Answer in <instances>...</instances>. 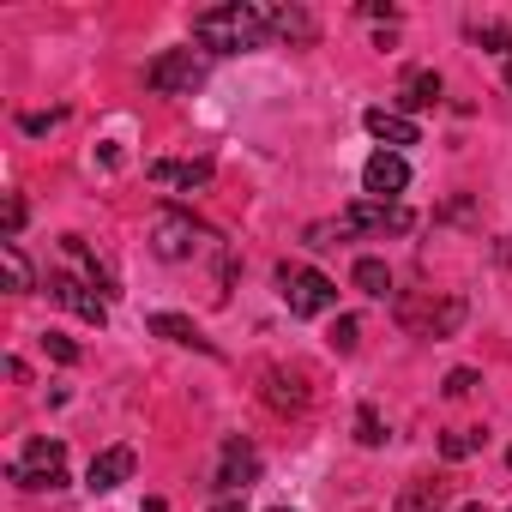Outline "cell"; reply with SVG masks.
Listing matches in <instances>:
<instances>
[{"instance_id": "6da1fadb", "label": "cell", "mask_w": 512, "mask_h": 512, "mask_svg": "<svg viewBox=\"0 0 512 512\" xmlns=\"http://www.w3.org/2000/svg\"><path fill=\"white\" fill-rule=\"evenodd\" d=\"M193 43L205 55H247L272 43V7L260 0H229V7H205L193 13Z\"/></svg>"}, {"instance_id": "52a82bcc", "label": "cell", "mask_w": 512, "mask_h": 512, "mask_svg": "<svg viewBox=\"0 0 512 512\" xmlns=\"http://www.w3.org/2000/svg\"><path fill=\"white\" fill-rule=\"evenodd\" d=\"M49 296H55L67 314H79L85 326H109V296L91 290L79 272H49Z\"/></svg>"}, {"instance_id": "4dcf8cb0", "label": "cell", "mask_w": 512, "mask_h": 512, "mask_svg": "<svg viewBox=\"0 0 512 512\" xmlns=\"http://www.w3.org/2000/svg\"><path fill=\"white\" fill-rule=\"evenodd\" d=\"M506 91H512V67H506Z\"/></svg>"}, {"instance_id": "9a60e30c", "label": "cell", "mask_w": 512, "mask_h": 512, "mask_svg": "<svg viewBox=\"0 0 512 512\" xmlns=\"http://www.w3.org/2000/svg\"><path fill=\"white\" fill-rule=\"evenodd\" d=\"M428 103H440V73H428V67L404 73V91H398V115H410V109H428Z\"/></svg>"}, {"instance_id": "d6a6232c", "label": "cell", "mask_w": 512, "mask_h": 512, "mask_svg": "<svg viewBox=\"0 0 512 512\" xmlns=\"http://www.w3.org/2000/svg\"><path fill=\"white\" fill-rule=\"evenodd\" d=\"M278 512H290V506H278Z\"/></svg>"}, {"instance_id": "7c38bea8", "label": "cell", "mask_w": 512, "mask_h": 512, "mask_svg": "<svg viewBox=\"0 0 512 512\" xmlns=\"http://www.w3.org/2000/svg\"><path fill=\"white\" fill-rule=\"evenodd\" d=\"M446 500H452L446 476H410V482L398 488V506H392V512H446Z\"/></svg>"}, {"instance_id": "ba28073f", "label": "cell", "mask_w": 512, "mask_h": 512, "mask_svg": "<svg viewBox=\"0 0 512 512\" xmlns=\"http://www.w3.org/2000/svg\"><path fill=\"white\" fill-rule=\"evenodd\" d=\"M253 482H260V452H253V440H241V434H229L223 440V458H217V494L223 500H235L241 488H253Z\"/></svg>"}, {"instance_id": "484cf974", "label": "cell", "mask_w": 512, "mask_h": 512, "mask_svg": "<svg viewBox=\"0 0 512 512\" xmlns=\"http://www.w3.org/2000/svg\"><path fill=\"white\" fill-rule=\"evenodd\" d=\"M25 217H31V211H25V199H19V193H7V241H19Z\"/></svg>"}, {"instance_id": "7a4b0ae2", "label": "cell", "mask_w": 512, "mask_h": 512, "mask_svg": "<svg viewBox=\"0 0 512 512\" xmlns=\"http://www.w3.org/2000/svg\"><path fill=\"white\" fill-rule=\"evenodd\" d=\"M416 217L404 211V205H380V199H356V205H344L332 223H314L308 229V247H338L344 235H374V229H410Z\"/></svg>"}, {"instance_id": "f546056e", "label": "cell", "mask_w": 512, "mask_h": 512, "mask_svg": "<svg viewBox=\"0 0 512 512\" xmlns=\"http://www.w3.org/2000/svg\"><path fill=\"white\" fill-rule=\"evenodd\" d=\"M464 512H488V506H482V500H470V506H464Z\"/></svg>"}, {"instance_id": "cb8c5ba5", "label": "cell", "mask_w": 512, "mask_h": 512, "mask_svg": "<svg viewBox=\"0 0 512 512\" xmlns=\"http://www.w3.org/2000/svg\"><path fill=\"white\" fill-rule=\"evenodd\" d=\"M356 338H362V326H356V320L344 314V320L332 326V350H344V356H350V350H356Z\"/></svg>"}, {"instance_id": "277c9868", "label": "cell", "mask_w": 512, "mask_h": 512, "mask_svg": "<svg viewBox=\"0 0 512 512\" xmlns=\"http://www.w3.org/2000/svg\"><path fill=\"white\" fill-rule=\"evenodd\" d=\"M278 296H284V308L296 314V320H320V314H332L338 308V284L326 278V272H314V266H278Z\"/></svg>"}, {"instance_id": "8fae6325", "label": "cell", "mask_w": 512, "mask_h": 512, "mask_svg": "<svg viewBox=\"0 0 512 512\" xmlns=\"http://www.w3.org/2000/svg\"><path fill=\"white\" fill-rule=\"evenodd\" d=\"M362 127L380 139V151H404V145H422V127H416L410 115H398V109H368V115H362Z\"/></svg>"}, {"instance_id": "44dd1931", "label": "cell", "mask_w": 512, "mask_h": 512, "mask_svg": "<svg viewBox=\"0 0 512 512\" xmlns=\"http://www.w3.org/2000/svg\"><path fill=\"white\" fill-rule=\"evenodd\" d=\"M476 446H482V428H452V434L440 440V458H452V464H458V458H470Z\"/></svg>"}, {"instance_id": "d6986e66", "label": "cell", "mask_w": 512, "mask_h": 512, "mask_svg": "<svg viewBox=\"0 0 512 512\" xmlns=\"http://www.w3.org/2000/svg\"><path fill=\"white\" fill-rule=\"evenodd\" d=\"M356 290L362 296H392V272H386V260H356Z\"/></svg>"}, {"instance_id": "603a6c76", "label": "cell", "mask_w": 512, "mask_h": 512, "mask_svg": "<svg viewBox=\"0 0 512 512\" xmlns=\"http://www.w3.org/2000/svg\"><path fill=\"white\" fill-rule=\"evenodd\" d=\"M356 440H362V446H386V428H380V416H374L368 404L356 410Z\"/></svg>"}, {"instance_id": "9c48e42d", "label": "cell", "mask_w": 512, "mask_h": 512, "mask_svg": "<svg viewBox=\"0 0 512 512\" xmlns=\"http://www.w3.org/2000/svg\"><path fill=\"white\" fill-rule=\"evenodd\" d=\"M404 187H410V163H404V151H374V157L362 163V193H368V199L398 205Z\"/></svg>"}, {"instance_id": "30bf717a", "label": "cell", "mask_w": 512, "mask_h": 512, "mask_svg": "<svg viewBox=\"0 0 512 512\" xmlns=\"http://www.w3.org/2000/svg\"><path fill=\"white\" fill-rule=\"evenodd\" d=\"M133 470H139V452H133V446H109V452H97V458H91L85 488H91V494H115Z\"/></svg>"}, {"instance_id": "5b68a950", "label": "cell", "mask_w": 512, "mask_h": 512, "mask_svg": "<svg viewBox=\"0 0 512 512\" xmlns=\"http://www.w3.org/2000/svg\"><path fill=\"white\" fill-rule=\"evenodd\" d=\"M145 85H151L157 97H193V91L205 85V61H199L193 49H169V55H157V61L145 67Z\"/></svg>"}, {"instance_id": "5bb4252c", "label": "cell", "mask_w": 512, "mask_h": 512, "mask_svg": "<svg viewBox=\"0 0 512 512\" xmlns=\"http://www.w3.org/2000/svg\"><path fill=\"white\" fill-rule=\"evenodd\" d=\"M145 175H151V181H163V187H181V193L211 187V163H169V157H157Z\"/></svg>"}, {"instance_id": "4fadbf2b", "label": "cell", "mask_w": 512, "mask_h": 512, "mask_svg": "<svg viewBox=\"0 0 512 512\" xmlns=\"http://www.w3.org/2000/svg\"><path fill=\"white\" fill-rule=\"evenodd\" d=\"M145 326H151L157 338H169V344H181V350H199V356H217V344H211V338H205V332H199V326H193L187 314H151Z\"/></svg>"}, {"instance_id": "1f68e13d", "label": "cell", "mask_w": 512, "mask_h": 512, "mask_svg": "<svg viewBox=\"0 0 512 512\" xmlns=\"http://www.w3.org/2000/svg\"><path fill=\"white\" fill-rule=\"evenodd\" d=\"M506 464H512V446H506Z\"/></svg>"}, {"instance_id": "83f0119b", "label": "cell", "mask_w": 512, "mask_h": 512, "mask_svg": "<svg viewBox=\"0 0 512 512\" xmlns=\"http://www.w3.org/2000/svg\"><path fill=\"white\" fill-rule=\"evenodd\" d=\"M55 121H61V115H25V133H49Z\"/></svg>"}, {"instance_id": "ffe728a7", "label": "cell", "mask_w": 512, "mask_h": 512, "mask_svg": "<svg viewBox=\"0 0 512 512\" xmlns=\"http://www.w3.org/2000/svg\"><path fill=\"white\" fill-rule=\"evenodd\" d=\"M470 43H482L488 55H506L512 67V25H470Z\"/></svg>"}, {"instance_id": "3957f363", "label": "cell", "mask_w": 512, "mask_h": 512, "mask_svg": "<svg viewBox=\"0 0 512 512\" xmlns=\"http://www.w3.org/2000/svg\"><path fill=\"white\" fill-rule=\"evenodd\" d=\"M7 482H19L25 494H55V488H67V440L37 434V440L7 464Z\"/></svg>"}, {"instance_id": "8992f818", "label": "cell", "mask_w": 512, "mask_h": 512, "mask_svg": "<svg viewBox=\"0 0 512 512\" xmlns=\"http://www.w3.org/2000/svg\"><path fill=\"white\" fill-rule=\"evenodd\" d=\"M205 241H211V229L193 223L187 211H163L157 229H151V253H157V260H169V266H175V260H193Z\"/></svg>"}, {"instance_id": "7402d4cb", "label": "cell", "mask_w": 512, "mask_h": 512, "mask_svg": "<svg viewBox=\"0 0 512 512\" xmlns=\"http://www.w3.org/2000/svg\"><path fill=\"white\" fill-rule=\"evenodd\" d=\"M43 350H49L61 368H73V362H79V344H73L67 332H43Z\"/></svg>"}, {"instance_id": "e0dca14e", "label": "cell", "mask_w": 512, "mask_h": 512, "mask_svg": "<svg viewBox=\"0 0 512 512\" xmlns=\"http://www.w3.org/2000/svg\"><path fill=\"white\" fill-rule=\"evenodd\" d=\"M0 266H7V290H13V296H31V290H37L31 260H25V247H19V241H0Z\"/></svg>"}, {"instance_id": "ac0fdd59", "label": "cell", "mask_w": 512, "mask_h": 512, "mask_svg": "<svg viewBox=\"0 0 512 512\" xmlns=\"http://www.w3.org/2000/svg\"><path fill=\"white\" fill-rule=\"evenodd\" d=\"M266 398H272L278 410H302V404H308V392H302V380H296V374H278V368L266 374Z\"/></svg>"}, {"instance_id": "2e32d148", "label": "cell", "mask_w": 512, "mask_h": 512, "mask_svg": "<svg viewBox=\"0 0 512 512\" xmlns=\"http://www.w3.org/2000/svg\"><path fill=\"white\" fill-rule=\"evenodd\" d=\"M272 37H284V43H314L320 25H314V13H302V7H272Z\"/></svg>"}, {"instance_id": "d4e9b609", "label": "cell", "mask_w": 512, "mask_h": 512, "mask_svg": "<svg viewBox=\"0 0 512 512\" xmlns=\"http://www.w3.org/2000/svg\"><path fill=\"white\" fill-rule=\"evenodd\" d=\"M476 392V368H452L446 374V398H470Z\"/></svg>"}, {"instance_id": "f1b7e54d", "label": "cell", "mask_w": 512, "mask_h": 512, "mask_svg": "<svg viewBox=\"0 0 512 512\" xmlns=\"http://www.w3.org/2000/svg\"><path fill=\"white\" fill-rule=\"evenodd\" d=\"M211 512H247V506H241V494H235V500H217Z\"/></svg>"}, {"instance_id": "4316f807", "label": "cell", "mask_w": 512, "mask_h": 512, "mask_svg": "<svg viewBox=\"0 0 512 512\" xmlns=\"http://www.w3.org/2000/svg\"><path fill=\"white\" fill-rule=\"evenodd\" d=\"M362 13H368V19H386V25L398 19V7H386V0H368V7H362Z\"/></svg>"}]
</instances>
